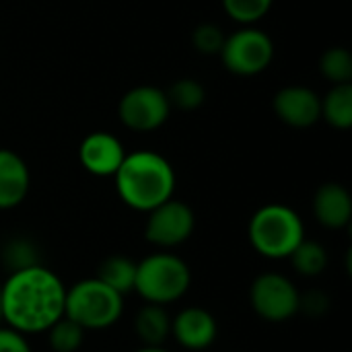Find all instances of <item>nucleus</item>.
I'll return each mask as SVG.
<instances>
[{"mask_svg": "<svg viewBox=\"0 0 352 352\" xmlns=\"http://www.w3.org/2000/svg\"><path fill=\"white\" fill-rule=\"evenodd\" d=\"M64 283L41 264L10 272L0 285L2 322L23 336L47 332L64 318Z\"/></svg>", "mask_w": 352, "mask_h": 352, "instance_id": "f257e3e1", "label": "nucleus"}, {"mask_svg": "<svg viewBox=\"0 0 352 352\" xmlns=\"http://www.w3.org/2000/svg\"><path fill=\"white\" fill-rule=\"evenodd\" d=\"M113 182L118 196L128 208L151 212L173 198L177 177L173 165L163 155L155 151H134L126 153Z\"/></svg>", "mask_w": 352, "mask_h": 352, "instance_id": "f03ea898", "label": "nucleus"}, {"mask_svg": "<svg viewBox=\"0 0 352 352\" xmlns=\"http://www.w3.org/2000/svg\"><path fill=\"white\" fill-rule=\"evenodd\" d=\"M248 237L260 256L268 260H287L305 239V225L291 206L272 202L260 206L252 214Z\"/></svg>", "mask_w": 352, "mask_h": 352, "instance_id": "7ed1b4c3", "label": "nucleus"}, {"mask_svg": "<svg viewBox=\"0 0 352 352\" xmlns=\"http://www.w3.org/2000/svg\"><path fill=\"white\" fill-rule=\"evenodd\" d=\"M192 285L190 266L175 254L157 252L136 264L134 291L144 303L169 305L179 301Z\"/></svg>", "mask_w": 352, "mask_h": 352, "instance_id": "20e7f679", "label": "nucleus"}, {"mask_svg": "<svg viewBox=\"0 0 352 352\" xmlns=\"http://www.w3.org/2000/svg\"><path fill=\"white\" fill-rule=\"evenodd\" d=\"M124 314V297L99 278H85L66 289L64 318L82 330L111 328Z\"/></svg>", "mask_w": 352, "mask_h": 352, "instance_id": "39448f33", "label": "nucleus"}, {"mask_svg": "<svg viewBox=\"0 0 352 352\" xmlns=\"http://www.w3.org/2000/svg\"><path fill=\"white\" fill-rule=\"evenodd\" d=\"M223 66L237 76L262 74L274 60V41L262 29L250 25L225 37L221 50Z\"/></svg>", "mask_w": 352, "mask_h": 352, "instance_id": "423d86ee", "label": "nucleus"}, {"mask_svg": "<svg viewBox=\"0 0 352 352\" xmlns=\"http://www.w3.org/2000/svg\"><path fill=\"white\" fill-rule=\"evenodd\" d=\"M301 293L291 278L280 272H264L250 287V305L258 318L283 324L299 314Z\"/></svg>", "mask_w": 352, "mask_h": 352, "instance_id": "0eeeda50", "label": "nucleus"}, {"mask_svg": "<svg viewBox=\"0 0 352 352\" xmlns=\"http://www.w3.org/2000/svg\"><path fill=\"white\" fill-rule=\"evenodd\" d=\"M171 113V105L163 89L153 85H138L126 91L118 103L120 122L132 132H155Z\"/></svg>", "mask_w": 352, "mask_h": 352, "instance_id": "6e6552de", "label": "nucleus"}, {"mask_svg": "<svg viewBox=\"0 0 352 352\" xmlns=\"http://www.w3.org/2000/svg\"><path fill=\"white\" fill-rule=\"evenodd\" d=\"M194 227H196L194 210L186 202L169 198L167 202L146 212L144 237L148 243L161 250H171L186 243L192 237Z\"/></svg>", "mask_w": 352, "mask_h": 352, "instance_id": "1a4fd4ad", "label": "nucleus"}, {"mask_svg": "<svg viewBox=\"0 0 352 352\" xmlns=\"http://www.w3.org/2000/svg\"><path fill=\"white\" fill-rule=\"evenodd\" d=\"M276 118L297 130H307L322 120V97L303 85H289L276 91L272 99Z\"/></svg>", "mask_w": 352, "mask_h": 352, "instance_id": "9d476101", "label": "nucleus"}, {"mask_svg": "<svg viewBox=\"0 0 352 352\" xmlns=\"http://www.w3.org/2000/svg\"><path fill=\"white\" fill-rule=\"evenodd\" d=\"M126 157L122 140L109 132H91L78 146L82 169L97 177H113Z\"/></svg>", "mask_w": 352, "mask_h": 352, "instance_id": "9b49d317", "label": "nucleus"}, {"mask_svg": "<svg viewBox=\"0 0 352 352\" xmlns=\"http://www.w3.org/2000/svg\"><path fill=\"white\" fill-rule=\"evenodd\" d=\"M219 326L204 307H186L171 318V336L186 351H206L217 340Z\"/></svg>", "mask_w": 352, "mask_h": 352, "instance_id": "f8f14e48", "label": "nucleus"}, {"mask_svg": "<svg viewBox=\"0 0 352 352\" xmlns=\"http://www.w3.org/2000/svg\"><path fill=\"white\" fill-rule=\"evenodd\" d=\"M311 208L318 223L330 231H340L351 225L352 196L342 184L336 182L322 184L314 194Z\"/></svg>", "mask_w": 352, "mask_h": 352, "instance_id": "ddd939ff", "label": "nucleus"}, {"mask_svg": "<svg viewBox=\"0 0 352 352\" xmlns=\"http://www.w3.org/2000/svg\"><path fill=\"white\" fill-rule=\"evenodd\" d=\"M31 188V173L21 155L0 148V210L21 206Z\"/></svg>", "mask_w": 352, "mask_h": 352, "instance_id": "4468645a", "label": "nucleus"}, {"mask_svg": "<svg viewBox=\"0 0 352 352\" xmlns=\"http://www.w3.org/2000/svg\"><path fill=\"white\" fill-rule=\"evenodd\" d=\"M134 332L144 346H163L171 336V318L163 305L144 303L134 318Z\"/></svg>", "mask_w": 352, "mask_h": 352, "instance_id": "2eb2a0df", "label": "nucleus"}, {"mask_svg": "<svg viewBox=\"0 0 352 352\" xmlns=\"http://www.w3.org/2000/svg\"><path fill=\"white\" fill-rule=\"evenodd\" d=\"M322 120L336 130H351L352 85H332L322 97Z\"/></svg>", "mask_w": 352, "mask_h": 352, "instance_id": "dca6fc26", "label": "nucleus"}, {"mask_svg": "<svg viewBox=\"0 0 352 352\" xmlns=\"http://www.w3.org/2000/svg\"><path fill=\"white\" fill-rule=\"evenodd\" d=\"M101 283H105L109 289L120 293L122 297L130 291H134L136 280V262H132L126 256H109L99 264L97 276Z\"/></svg>", "mask_w": 352, "mask_h": 352, "instance_id": "f3484780", "label": "nucleus"}, {"mask_svg": "<svg viewBox=\"0 0 352 352\" xmlns=\"http://www.w3.org/2000/svg\"><path fill=\"white\" fill-rule=\"evenodd\" d=\"M293 268L305 276V278H316L320 274H324V270L328 268V252L322 243L311 241V239H303L295 252L289 256Z\"/></svg>", "mask_w": 352, "mask_h": 352, "instance_id": "a211bd4d", "label": "nucleus"}, {"mask_svg": "<svg viewBox=\"0 0 352 352\" xmlns=\"http://www.w3.org/2000/svg\"><path fill=\"white\" fill-rule=\"evenodd\" d=\"M165 95H167L171 109L175 107L182 111H196L206 101V89L196 78H177L165 91Z\"/></svg>", "mask_w": 352, "mask_h": 352, "instance_id": "6ab92c4d", "label": "nucleus"}, {"mask_svg": "<svg viewBox=\"0 0 352 352\" xmlns=\"http://www.w3.org/2000/svg\"><path fill=\"white\" fill-rule=\"evenodd\" d=\"M320 72L332 85H352V54L346 47H328L320 58Z\"/></svg>", "mask_w": 352, "mask_h": 352, "instance_id": "aec40b11", "label": "nucleus"}, {"mask_svg": "<svg viewBox=\"0 0 352 352\" xmlns=\"http://www.w3.org/2000/svg\"><path fill=\"white\" fill-rule=\"evenodd\" d=\"M85 332L87 330H82L72 320L62 318L45 334H47V344L54 352H78L85 342Z\"/></svg>", "mask_w": 352, "mask_h": 352, "instance_id": "412c9836", "label": "nucleus"}, {"mask_svg": "<svg viewBox=\"0 0 352 352\" xmlns=\"http://www.w3.org/2000/svg\"><path fill=\"white\" fill-rule=\"evenodd\" d=\"M272 2L274 0H223V8L229 19L243 27H250L270 12Z\"/></svg>", "mask_w": 352, "mask_h": 352, "instance_id": "4be33fe9", "label": "nucleus"}, {"mask_svg": "<svg viewBox=\"0 0 352 352\" xmlns=\"http://www.w3.org/2000/svg\"><path fill=\"white\" fill-rule=\"evenodd\" d=\"M2 262H4V266L10 268V272H16V270H25V268L37 266L39 258H37V252H35L31 241H27V239H12L2 250Z\"/></svg>", "mask_w": 352, "mask_h": 352, "instance_id": "5701e85b", "label": "nucleus"}, {"mask_svg": "<svg viewBox=\"0 0 352 352\" xmlns=\"http://www.w3.org/2000/svg\"><path fill=\"white\" fill-rule=\"evenodd\" d=\"M225 33L219 25L214 23H200L194 33H192V43L196 47V52L204 54V56H219L225 43Z\"/></svg>", "mask_w": 352, "mask_h": 352, "instance_id": "b1692460", "label": "nucleus"}, {"mask_svg": "<svg viewBox=\"0 0 352 352\" xmlns=\"http://www.w3.org/2000/svg\"><path fill=\"white\" fill-rule=\"evenodd\" d=\"M328 307H330V299L322 291H309V293L301 295V299H299V311H303L311 318L324 316L328 311Z\"/></svg>", "mask_w": 352, "mask_h": 352, "instance_id": "393cba45", "label": "nucleus"}, {"mask_svg": "<svg viewBox=\"0 0 352 352\" xmlns=\"http://www.w3.org/2000/svg\"><path fill=\"white\" fill-rule=\"evenodd\" d=\"M0 352H31V346L23 334L12 328H0Z\"/></svg>", "mask_w": 352, "mask_h": 352, "instance_id": "a878e982", "label": "nucleus"}, {"mask_svg": "<svg viewBox=\"0 0 352 352\" xmlns=\"http://www.w3.org/2000/svg\"><path fill=\"white\" fill-rule=\"evenodd\" d=\"M134 352H169V351H165L163 346H142V349H138V351H134Z\"/></svg>", "mask_w": 352, "mask_h": 352, "instance_id": "bb28decb", "label": "nucleus"}, {"mask_svg": "<svg viewBox=\"0 0 352 352\" xmlns=\"http://www.w3.org/2000/svg\"><path fill=\"white\" fill-rule=\"evenodd\" d=\"M0 322H2V311H0Z\"/></svg>", "mask_w": 352, "mask_h": 352, "instance_id": "cd10ccee", "label": "nucleus"}]
</instances>
